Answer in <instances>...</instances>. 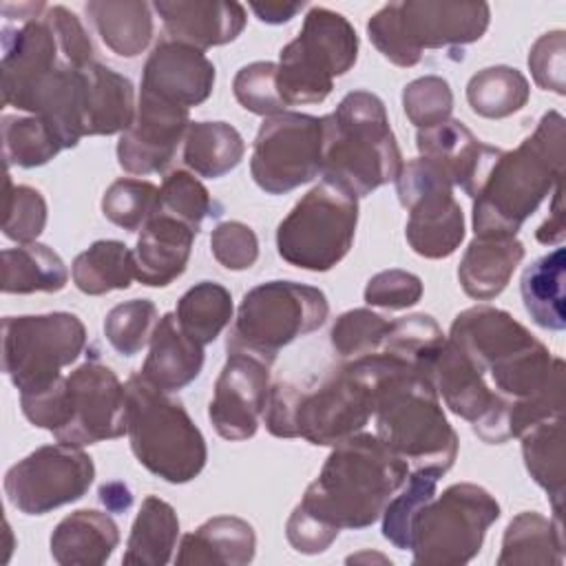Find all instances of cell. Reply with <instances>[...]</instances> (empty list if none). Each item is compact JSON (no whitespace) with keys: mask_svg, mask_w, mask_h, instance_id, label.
I'll use <instances>...</instances> for the list:
<instances>
[{"mask_svg":"<svg viewBox=\"0 0 566 566\" xmlns=\"http://www.w3.org/2000/svg\"><path fill=\"white\" fill-rule=\"evenodd\" d=\"M95 464L82 447L44 444L13 464L4 475L7 500L24 515H44L86 495Z\"/></svg>","mask_w":566,"mask_h":566,"instance_id":"obj_17","label":"cell"},{"mask_svg":"<svg viewBox=\"0 0 566 566\" xmlns=\"http://www.w3.org/2000/svg\"><path fill=\"white\" fill-rule=\"evenodd\" d=\"M86 347V327L71 312L2 318V367L20 394H35L62 378V367Z\"/></svg>","mask_w":566,"mask_h":566,"instance_id":"obj_13","label":"cell"},{"mask_svg":"<svg viewBox=\"0 0 566 566\" xmlns=\"http://www.w3.org/2000/svg\"><path fill=\"white\" fill-rule=\"evenodd\" d=\"M528 80L513 66H486L467 84V102L471 111L486 119H504L522 111L528 102Z\"/></svg>","mask_w":566,"mask_h":566,"instance_id":"obj_39","label":"cell"},{"mask_svg":"<svg viewBox=\"0 0 566 566\" xmlns=\"http://www.w3.org/2000/svg\"><path fill=\"white\" fill-rule=\"evenodd\" d=\"M402 108L407 119L420 130L451 119L453 91L440 75H424L402 88Z\"/></svg>","mask_w":566,"mask_h":566,"instance_id":"obj_48","label":"cell"},{"mask_svg":"<svg viewBox=\"0 0 566 566\" xmlns=\"http://www.w3.org/2000/svg\"><path fill=\"white\" fill-rule=\"evenodd\" d=\"M177 537L179 517L175 509L157 495H146L133 522L122 562L139 566H164L172 557Z\"/></svg>","mask_w":566,"mask_h":566,"instance_id":"obj_34","label":"cell"},{"mask_svg":"<svg viewBox=\"0 0 566 566\" xmlns=\"http://www.w3.org/2000/svg\"><path fill=\"white\" fill-rule=\"evenodd\" d=\"M447 338L480 371L506 413L511 438L562 416L566 402L564 360L553 358L548 347L509 312L493 305L462 310Z\"/></svg>","mask_w":566,"mask_h":566,"instance_id":"obj_1","label":"cell"},{"mask_svg":"<svg viewBox=\"0 0 566 566\" xmlns=\"http://www.w3.org/2000/svg\"><path fill=\"white\" fill-rule=\"evenodd\" d=\"M438 475L427 471H409L402 491L391 495L382 511V537L398 551L411 548V524L418 511L436 495Z\"/></svg>","mask_w":566,"mask_h":566,"instance_id":"obj_42","label":"cell"},{"mask_svg":"<svg viewBox=\"0 0 566 566\" xmlns=\"http://www.w3.org/2000/svg\"><path fill=\"white\" fill-rule=\"evenodd\" d=\"M245 155L241 133L228 122H190L184 137V164L199 177L219 179Z\"/></svg>","mask_w":566,"mask_h":566,"instance_id":"obj_35","label":"cell"},{"mask_svg":"<svg viewBox=\"0 0 566 566\" xmlns=\"http://www.w3.org/2000/svg\"><path fill=\"white\" fill-rule=\"evenodd\" d=\"M522 259L524 243L517 237L475 234L458 265V279L464 294L475 301L495 298L504 292Z\"/></svg>","mask_w":566,"mask_h":566,"instance_id":"obj_27","label":"cell"},{"mask_svg":"<svg viewBox=\"0 0 566 566\" xmlns=\"http://www.w3.org/2000/svg\"><path fill=\"white\" fill-rule=\"evenodd\" d=\"M323 117L307 113H279L259 126L250 172L268 195H285L321 175Z\"/></svg>","mask_w":566,"mask_h":566,"instance_id":"obj_15","label":"cell"},{"mask_svg":"<svg viewBox=\"0 0 566 566\" xmlns=\"http://www.w3.org/2000/svg\"><path fill=\"white\" fill-rule=\"evenodd\" d=\"M71 276L82 294L99 296L130 287L135 279V256L126 243L99 239L73 259Z\"/></svg>","mask_w":566,"mask_h":566,"instance_id":"obj_37","label":"cell"},{"mask_svg":"<svg viewBox=\"0 0 566 566\" xmlns=\"http://www.w3.org/2000/svg\"><path fill=\"white\" fill-rule=\"evenodd\" d=\"M389 327H391V321H387L385 316L367 307H356V310L343 312L336 318L329 332V340L334 352L340 358L354 360V358L376 354L382 347Z\"/></svg>","mask_w":566,"mask_h":566,"instance_id":"obj_46","label":"cell"},{"mask_svg":"<svg viewBox=\"0 0 566 566\" xmlns=\"http://www.w3.org/2000/svg\"><path fill=\"white\" fill-rule=\"evenodd\" d=\"M564 55H566V33L562 29L539 35L528 51V69L535 84L544 91L566 95L564 77Z\"/></svg>","mask_w":566,"mask_h":566,"instance_id":"obj_52","label":"cell"},{"mask_svg":"<svg viewBox=\"0 0 566 566\" xmlns=\"http://www.w3.org/2000/svg\"><path fill=\"white\" fill-rule=\"evenodd\" d=\"M500 517L497 500L480 484L458 482L433 495L411 524L416 566H462L471 562L486 531Z\"/></svg>","mask_w":566,"mask_h":566,"instance_id":"obj_11","label":"cell"},{"mask_svg":"<svg viewBox=\"0 0 566 566\" xmlns=\"http://www.w3.org/2000/svg\"><path fill=\"white\" fill-rule=\"evenodd\" d=\"M329 314L323 290L296 281H268L245 292L232 329L228 352H248L274 363L281 347L316 332Z\"/></svg>","mask_w":566,"mask_h":566,"instance_id":"obj_10","label":"cell"},{"mask_svg":"<svg viewBox=\"0 0 566 566\" xmlns=\"http://www.w3.org/2000/svg\"><path fill=\"white\" fill-rule=\"evenodd\" d=\"M400 170L402 153L378 95L352 91L334 113L323 115V179L367 197L396 181Z\"/></svg>","mask_w":566,"mask_h":566,"instance_id":"obj_4","label":"cell"},{"mask_svg":"<svg viewBox=\"0 0 566 566\" xmlns=\"http://www.w3.org/2000/svg\"><path fill=\"white\" fill-rule=\"evenodd\" d=\"M358 57V35L349 20L327 7L305 13L298 35L279 53L276 88L285 106L321 104Z\"/></svg>","mask_w":566,"mask_h":566,"instance_id":"obj_9","label":"cell"},{"mask_svg":"<svg viewBox=\"0 0 566 566\" xmlns=\"http://www.w3.org/2000/svg\"><path fill=\"white\" fill-rule=\"evenodd\" d=\"M566 122L548 111L517 148L502 150L473 197V230L478 237H515L564 177Z\"/></svg>","mask_w":566,"mask_h":566,"instance_id":"obj_3","label":"cell"},{"mask_svg":"<svg viewBox=\"0 0 566 566\" xmlns=\"http://www.w3.org/2000/svg\"><path fill=\"white\" fill-rule=\"evenodd\" d=\"M157 212L184 221L199 234L201 223L208 217L219 214V206L210 197L208 188L192 172L177 168L164 177Z\"/></svg>","mask_w":566,"mask_h":566,"instance_id":"obj_43","label":"cell"},{"mask_svg":"<svg viewBox=\"0 0 566 566\" xmlns=\"http://www.w3.org/2000/svg\"><path fill=\"white\" fill-rule=\"evenodd\" d=\"M190 126L186 106L148 91L139 93L133 124L117 139V161L130 175H153L170 166Z\"/></svg>","mask_w":566,"mask_h":566,"instance_id":"obj_19","label":"cell"},{"mask_svg":"<svg viewBox=\"0 0 566 566\" xmlns=\"http://www.w3.org/2000/svg\"><path fill=\"white\" fill-rule=\"evenodd\" d=\"M405 365L382 352L347 360L332 369L312 391L298 387L294 433L316 447H334L358 433L376 411L382 380Z\"/></svg>","mask_w":566,"mask_h":566,"instance_id":"obj_7","label":"cell"},{"mask_svg":"<svg viewBox=\"0 0 566 566\" xmlns=\"http://www.w3.org/2000/svg\"><path fill=\"white\" fill-rule=\"evenodd\" d=\"M126 433V387L99 360H86L62 380V416L53 438L86 447Z\"/></svg>","mask_w":566,"mask_h":566,"instance_id":"obj_16","label":"cell"},{"mask_svg":"<svg viewBox=\"0 0 566 566\" xmlns=\"http://www.w3.org/2000/svg\"><path fill=\"white\" fill-rule=\"evenodd\" d=\"M46 226V201L40 190L27 184H13L7 175L2 232L18 243H33Z\"/></svg>","mask_w":566,"mask_h":566,"instance_id":"obj_47","label":"cell"},{"mask_svg":"<svg viewBox=\"0 0 566 566\" xmlns=\"http://www.w3.org/2000/svg\"><path fill=\"white\" fill-rule=\"evenodd\" d=\"M197 232L184 221L155 212L142 228L135 256V279L148 287H166L179 279L188 265Z\"/></svg>","mask_w":566,"mask_h":566,"instance_id":"obj_24","label":"cell"},{"mask_svg":"<svg viewBox=\"0 0 566 566\" xmlns=\"http://www.w3.org/2000/svg\"><path fill=\"white\" fill-rule=\"evenodd\" d=\"M285 535L294 551L303 555H318L332 546V542L338 537V531L321 524L296 504V509L287 517Z\"/></svg>","mask_w":566,"mask_h":566,"instance_id":"obj_54","label":"cell"},{"mask_svg":"<svg viewBox=\"0 0 566 566\" xmlns=\"http://www.w3.org/2000/svg\"><path fill=\"white\" fill-rule=\"evenodd\" d=\"M126 433L137 462L153 475L186 484L208 460L206 438L186 407L142 374L126 380Z\"/></svg>","mask_w":566,"mask_h":566,"instance_id":"obj_6","label":"cell"},{"mask_svg":"<svg viewBox=\"0 0 566 566\" xmlns=\"http://www.w3.org/2000/svg\"><path fill=\"white\" fill-rule=\"evenodd\" d=\"M60 62L66 60L44 15L20 22V27H4L0 60L4 106L18 108L27 93Z\"/></svg>","mask_w":566,"mask_h":566,"instance_id":"obj_21","label":"cell"},{"mask_svg":"<svg viewBox=\"0 0 566 566\" xmlns=\"http://www.w3.org/2000/svg\"><path fill=\"white\" fill-rule=\"evenodd\" d=\"M491 22L486 2L405 0L380 7L367 22L371 44L396 66H416L422 51L478 42Z\"/></svg>","mask_w":566,"mask_h":566,"instance_id":"obj_8","label":"cell"},{"mask_svg":"<svg viewBox=\"0 0 566 566\" xmlns=\"http://www.w3.org/2000/svg\"><path fill=\"white\" fill-rule=\"evenodd\" d=\"M564 562V526L559 517H544L537 511L515 515L502 537L497 566L542 564L559 566Z\"/></svg>","mask_w":566,"mask_h":566,"instance_id":"obj_30","label":"cell"},{"mask_svg":"<svg viewBox=\"0 0 566 566\" xmlns=\"http://www.w3.org/2000/svg\"><path fill=\"white\" fill-rule=\"evenodd\" d=\"M416 146L420 157H427L453 186H460L471 199L478 195L486 172L502 153L489 144H482L460 119H447L431 128L416 133Z\"/></svg>","mask_w":566,"mask_h":566,"instance_id":"obj_22","label":"cell"},{"mask_svg":"<svg viewBox=\"0 0 566 566\" xmlns=\"http://www.w3.org/2000/svg\"><path fill=\"white\" fill-rule=\"evenodd\" d=\"M69 281V270L57 252L44 243H20L2 250V292L33 294L60 292Z\"/></svg>","mask_w":566,"mask_h":566,"instance_id":"obj_36","label":"cell"},{"mask_svg":"<svg viewBox=\"0 0 566 566\" xmlns=\"http://www.w3.org/2000/svg\"><path fill=\"white\" fill-rule=\"evenodd\" d=\"M407 475L409 464L376 433L358 431L334 444L298 506L338 533L343 528H367L380 520Z\"/></svg>","mask_w":566,"mask_h":566,"instance_id":"obj_2","label":"cell"},{"mask_svg":"<svg viewBox=\"0 0 566 566\" xmlns=\"http://www.w3.org/2000/svg\"><path fill=\"white\" fill-rule=\"evenodd\" d=\"M119 544V528L108 513L80 509L57 522L51 533V557L62 566H99Z\"/></svg>","mask_w":566,"mask_h":566,"instance_id":"obj_28","label":"cell"},{"mask_svg":"<svg viewBox=\"0 0 566 566\" xmlns=\"http://www.w3.org/2000/svg\"><path fill=\"white\" fill-rule=\"evenodd\" d=\"M562 195H564V186H562V181H557V186L553 188V210H551V217L535 232L539 243H546V245L548 243H562V239H564Z\"/></svg>","mask_w":566,"mask_h":566,"instance_id":"obj_55","label":"cell"},{"mask_svg":"<svg viewBox=\"0 0 566 566\" xmlns=\"http://www.w3.org/2000/svg\"><path fill=\"white\" fill-rule=\"evenodd\" d=\"M522 455L531 478L546 491L553 517L562 520V504L566 491V449H564V418H551L526 429L522 436Z\"/></svg>","mask_w":566,"mask_h":566,"instance_id":"obj_32","label":"cell"},{"mask_svg":"<svg viewBox=\"0 0 566 566\" xmlns=\"http://www.w3.org/2000/svg\"><path fill=\"white\" fill-rule=\"evenodd\" d=\"M256 535L250 522L237 515L206 520L179 542V566H245L254 559Z\"/></svg>","mask_w":566,"mask_h":566,"instance_id":"obj_26","label":"cell"},{"mask_svg":"<svg viewBox=\"0 0 566 566\" xmlns=\"http://www.w3.org/2000/svg\"><path fill=\"white\" fill-rule=\"evenodd\" d=\"M305 2H250L254 15L265 24H283L290 22Z\"/></svg>","mask_w":566,"mask_h":566,"instance_id":"obj_56","label":"cell"},{"mask_svg":"<svg viewBox=\"0 0 566 566\" xmlns=\"http://www.w3.org/2000/svg\"><path fill=\"white\" fill-rule=\"evenodd\" d=\"M157 208L159 188L146 179H115L102 197L104 217L128 232H137L139 228H144L155 217Z\"/></svg>","mask_w":566,"mask_h":566,"instance_id":"obj_44","label":"cell"},{"mask_svg":"<svg viewBox=\"0 0 566 566\" xmlns=\"http://www.w3.org/2000/svg\"><path fill=\"white\" fill-rule=\"evenodd\" d=\"M214 77V64L203 51L164 38L153 46L144 64L142 91L190 108L210 97Z\"/></svg>","mask_w":566,"mask_h":566,"instance_id":"obj_20","label":"cell"},{"mask_svg":"<svg viewBox=\"0 0 566 566\" xmlns=\"http://www.w3.org/2000/svg\"><path fill=\"white\" fill-rule=\"evenodd\" d=\"M276 71L274 62H252L237 71L232 80V91L237 102L261 117H272L285 113V102L276 88Z\"/></svg>","mask_w":566,"mask_h":566,"instance_id":"obj_49","label":"cell"},{"mask_svg":"<svg viewBox=\"0 0 566 566\" xmlns=\"http://www.w3.org/2000/svg\"><path fill=\"white\" fill-rule=\"evenodd\" d=\"M358 226V197L323 179L276 228L279 256L301 270L327 272L349 252Z\"/></svg>","mask_w":566,"mask_h":566,"instance_id":"obj_12","label":"cell"},{"mask_svg":"<svg viewBox=\"0 0 566 566\" xmlns=\"http://www.w3.org/2000/svg\"><path fill=\"white\" fill-rule=\"evenodd\" d=\"M99 502L108 511H126L133 504V495L126 484L122 482H108L99 486Z\"/></svg>","mask_w":566,"mask_h":566,"instance_id":"obj_57","label":"cell"},{"mask_svg":"<svg viewBox=\"0 0 566 566\" xmlns=\"http://www.w3.org/2000/svg\"><path fill=\"white\" fill-rule=\"evenodd\" d=\"M396 192L409 212L405 237L411 250L424 259L451 256L464 239V212L444 170L427 157H416L402 164Z\"/></svg>","mask_w":566,"mask_h":566,"instance_id":"obj_14","label":"cell"},{"mask_svg":"<svg viewBox=\"0 0 566 566\" xmlns=\"http://www.w3.org/2000/svg\"><path fill=\"white\" fill-rule=\"evenodd\" d=\"M84 77V135H122L137 113L133 82L99 62L88 64Z\"/></svg>","mask_w":566,"mask_h":566,"instance_id":"obj_29","label":"cell"},{"mask_svg":"<svg viewBox=\"0 0 566 566\" xmlns=\"http://www.w3.org/2000/svg\"><path fill=\"white\" fill-rule=\"evenodd\" d=\"M376 436L409 464L442 478L458 458V433L449 424L429 376L398 365L376 398Z\"/></svg>","mask_w":566,"mask_h":566,"instance_id":"obj_5","label":"cell"},{"mask_svg":"<svg viewBox=\"0 0 566 566\" xmlns=\"http://www.w3.org/2000/svg\"><path fill=\"white\" fill-rule=\"evenodd\" d=\"M210 250L226 270H250L259 259V239L243 221H221L210 234Z\"/></svg>","mask_w":566,"mask_h":566,"instance_id":"obj_50","label":"cell"},{"mask_svg":"<svg viewBox=\"0 0 566 566\" xmlns=\"http://www.w3.org/2000/svg\"><path fill=\"white\" fill-rule=\"evenodd\" d=\"M44 20L49 22L53 35H55V42L60 46V53L62 57L75 66V69H84L88 64H93V42L88 38V33L84 31L80 18L69 11L66 7L62 4H53L46 9L44 13Z\"/></svg>","mask_w":566,"mask_h":566,"instance_id":"obj_53","label":"cell"},{"mask_svg":"<svg viewBox=\"0 0 566 566\" xmlns=\"http://www.w3.org/2000/svg\"><path fill=\"white\" fill-rule=\"evenodd\" d=\"M564 283H566V250L559 245L553 252L535 259L520 279V292L533 323L562 332L566 327L564 312Z\"/></svg>","mask_w":566,"mask_h":566,"instance_id":"obj_31","label":"cell"},{"mask_svg":"<svg viewBox=\"0 0 566 566\" xmlns=\"http://www.w3.org/2000/svg\"><path fill=\"white\" fill-rule=\"evenodd\" d=\"M64 146L49 124L38 117L4 115L2 117V155L7 168H35L49 164Z\"/></svg>","mask_w":566,"mask_h":566,"instance_id":"obj_41","label":"cell"},{"mask_svg":"<svg viewBox=\"0 0 566 566\" xmlns=\"http://www.w3.org/2000/svg\"><path fill=\"white\" fill-rule=\"evenodd\" d=\"M157 321L159 314L153 301L133 298L115 305L106 314L104 334L117 354L135 356L150 343Z\"/></svg>","mask_w":566,"mask_h":566,"instance_id":"obj_45","label":"cell"},{"mask_svg":"<svg viewBox=\"0 0 566 566\" xmlns=\"http://www.w3.org/2000/svg\"><path fill=\"white\" fill-rule=\"evenodd\" d=\"M232 294L214 281L195 283L177 301V323L199 345H210L232 318Z\"/></svg>","mask_w":566,"mask_h":566,"instance_id":"obj_38","label":"cell"},{"mask_svg":"<svg viewBox=\"0 0 566 566\" xmlns=\"http://www.w3.org/2000/svg\"><path fill=\"white\" fill-rule=\"evenodd\" d=\"M422 298L420 276L407 270H382L365 285V303L382 310H407Z\"/></svg>","mask_w":566,"mask_h":566,"instance_id":"obj_51","label":"cell"},{"mask_svg":"<svg viewBox=\"0 0 566 566\" xmlns=\"http://www.w3.org/2000/svg\"><path fill=\"white\" fill-rule=\"evenodd\" d=\"M153 9L170 40L199 51L237 40L245 27V7L234 0H157Z\"/></svg>","mask_w":566,"mask_h":566,"instance_id":"obj_23","label":"cell"},{"mask_svg":"<svg viewBox=\"0 0 566 566\" xmlns=\"http://www.w3.org/2000/svg\"><path fill=\"white\" fill-rule=\"evenodd\" d=\"M86 13L102 42L119 57H137L153 38L150 4L139 0H91Z\"/></svg>","mask_w":566,"mask_h":566,"instance_id":"obj_33","label":"cell"},{"mask_svg":"<svg viewBox=\"0 0 566 566\" xmlns=\"http://www.w3.org/2000/svg\"><path fill=\"white\" fill-rule=\"evenodd\" d=\"M444 338L447 336L433 316L409 314L398 321H391V327L378 352L429 376L431 363L438 356Z\"/></svg>","mask_w":566,"mask_h":566,"instance_id":"obj_40","label":"cell"},{"mask_svg":"<svg viewBox=\"0 0 566 566\" xmlns=\"http://www.w3.org/2000/svg\"><path fill=\"white\" fill-rule=\"evenodd\" d=\"M148 345L150 349L139 374L155 387L172 394L188 387L201 374L203 345L186 336L175 312L157 321Z\"/></svg>","mask_w":566,"mask_h":566,"instance_id":"obj_25","label":"cell"},{"mask_svg":"<svg viewBox=\"0 0 566 566\" xmlns=\"http://www.w3.org/2000/svg\"><path fill=\"white\" fill-rule=\"evenodd\" d=\"M270 367L272 363L254 354L228 352L208 407L210 422L221 438L248 440L256 433L268 405Z\"/></svg>","mask_w":566,"mask_h":566,"instance_id":"obj_18","label":"cell"}]
</instances>
